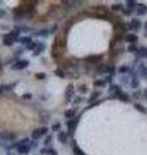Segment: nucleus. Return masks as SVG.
Returning <instances> with one entry per match:
<instances>
[{"instance_id":"obj_38","label":"nucleus","mask_w":147,"mask_h":155,"mask_svg":"<svg viewBox=\"0 0 147 155\" xmlns=\"http://www.w3.org/2000/svg\"><path fill=\"white\" fill-rule=\"evenodd\" d=\"M105 81H106V83H110V81H112V75H111V74L107 75L106 79H105Z\"/></svg>"},{"instance_id":"obj_20","label":"nucleus","mask_w":147,"mask_h":155,"mask_svg":"<svg viewBox=\"0 0 147 155\" xmlns=\"http://www.w3.org/2000/svg\"><path fill=\"white\" fill-rule=\"evenodd\" d=\"M98 97H101V92H100V91L93 92V93L90 94V97H89V100H88V102H94V101L98 98Z\"/></svg>"},{"instance_id":"obj_24","label":"nucleus","mask_w":147,"mask_h":155,"mask_svg":"<svg viewBox=\"0 0 147 155\" xmlns=\"http://www.w3.org/2000/svg\"><path fill=\"white\" fill-rule=\"evenodd\" d=\"M72 151H74V155H87V154L83 153V150H80V147H79V146H76V145H74Z\"/></svg>"},{"instance_id":"obj_17","label":"nucleus","mask_w":147,"mask_h":155,"mask_svg":"<svg viewBox=\"0 0 147 155\" xmlns=\"http://www.w3.org/2000/svg\"><path fill=\"white\" fill-rule=\"evenodd\" d=\"M44 49H45V45H44L43 43H38V45H36V48H35V51H34V56H39Z\"/></svg>"},{"instance_id":"obj_39","label":"nucleus","mask_w":147,"mask_h":155,"mask_svg":"<svg viewBox=\"0 0 147 155\" xmlns=\"http://www.w3.org/2000/svg\"><path fill=\"white\" fill-rule=\"evenodd\" d=\"M81 101H83L81 97H76V100H74V104H80Z\"/></svg>"},{"instance_id":"obj_7","label":"nucleus","mask_w":147,"mask_h":155,"mask_svg":"<svg viewBox=\"0 0 147 155\" xmlns=\"http://www.w3.org/2000/svg\"><path fill=\"white\" fill-rule=\"evenodd\" d=\"M124 40L128 41L129 44H136L137 40H138V35L136 32H129V34H125L124 35Z\"/></svg>"},{"instance_id":"obj_25","label":"nucleus","mask_w":147,"mask_h":155,"mask_svg":"<svg viewBox=\"0 0 147 155\" xmlns=\"http://www.w3.org/2000/svg\"><path fill=\"white\" fill-rule=\"evenodd\" d=\"M134 107L138 110L139 113H142V114H146V113H147V110H146L145 106H142V105H139V104H134Z\"/></svg>"},{"instance_id":"obj_28","label":"nucleus","mask_w":147,"mask_h":155,"mask_svg":"<svg viewBox=\"0 0 147 155\" xmlns=\"http://www.w3.org/2000/svg\"><path fill=\"white\" fill-rule=\"evenodd\" d=\"M138 49H139V48L138 47H137L136 44H129V47H128V52H133V53H137V52H138Z\"/></svg>"},{"instance_id":"obj_14","label":"nucleus","mask_w":147,"mask_h":155,"mask_svg":"<svg viewBox=\"0 0 147 155\" xmlns=\"http://www.w3.org/2000/svg\"><path fill=\"white\" fill-rule=\"evenodd\" d=\"M138 72L145 78V79H147V66L145 64H139L138 66Z\"/></svg>"},{"instance_id":"obj_27","label":"nucleus","mask_w":147,"mask_h":155,"mask_svg":"<svg viewBox=\"0 0 147 155\" xmlns=\"http://www.w3.org/2000/svg\"><path fill=\"white\" fill-rule=\"evenodd\" d=\"M49 34V30H47V28H43V30H40V31H38L35 35L36 36H47Z\"/></svg>"},{"instance_id":"obj_29","label":"nucleus","mask_w":147,"mask_h":155,"mask_svg":"<svg viewBox=\"0 0 147 155\" xmlns=\"http://www.w3.org/2000/svg\"><path fill=\"white\" fill-rule=\"evenodd\" d=\"M93 84H94V87H105L106 81H105V79H100V80H96Z\"/></svg>"},{"instance_id":"obj_43","label":"nucleus","mask_w":147,"mask_h":155,"mask_svg":"<svg viewBox=\"0 0 147 155\" xmlns=\"http://www.w3.org/2000/svg\"><path fill=\"white\" fill-rule=\"evenodd\" d=\"M145 97H146V100H147V89L145 91Z\"/></svg>"},{"instance_id":"obj_22","label":"nucleus","mask_w":147,"mask_h":155,"mask_svg":"<svg viewBox=\"0 0 147 155\" xmlns=\"http://www.w3.org/2000/svg\"><path fill=\"white\" fill-rule=\"evenodd\" d=\"M3 41H4V44H5V45H9V47L14 44V41L12 40L11 38L8 36V34H7V35H4V38H3Z\"/></svg>"},{"instance_id":"obj_16","label":"nucleus","mask_w":147,"mask_h":155,"mask_svg":"<svg viewBox=\"0 0 147 155\" xmlns=\"http://www.w3.org/2000/svg\"><path fill=\"white\" fill-rule=\"evenodd\" d=\"M75 115H76V109H70V110H66L65 118L70 120V119H72V118H75Z\"/></svg>"},{"instance_id":"obj_10","label":"nucleus","mask_w":147,"mask_h":155,"mask_svg":"<svg viewBox=\"0 0 147 155\" xmlns=\"http://www.w3.org/2000/svg\"><path fill=\"white\" fill-rule=\"evenodd\" d=\"M136 13H137V16H145L147 13V5H145V4H138V7L136 9Z\"/></svg>"},{"instance_id":"obj_33","label":"nucleus","mask_w":147,"mask_h":155,"mask_svg":"<svg viewBox=\"0 0 147 155\" xmlns=\"http://www.w3.org/2000/svg\"><path fill=\"white\" fill-rule=\"evenodd\" d=\"M111 9H112V11H122V5L117 3V4H114V5L111 7Z\"/></svg>"},{"instance_id":"obj_6","label":"nucleus","mask_w":147,"mask_h":155,"mask_svg":"<svg viewBox=\"0 0 147 155\" xmlns=\"http://www.w3.org/2000/svg\"><path fill=\"white\" fill-rule=\"evenodd\" d=\"M0 140H2V141H14V140H16V134L4 130V132H0Z\"/></svg>"},{"instance_id":"obj_34","label":"nucleus","mask_w":147,"mask_h":155,"mask_svg":"<svg viewBox=\"0 0 147 155\" xmlns=\"http://www.w3.org/2000/svg\"><path fill=\"white\" fill-rule=\"evenodd\" d=\"M36 45H38V43H30V44H27V49H30V51H35Z\"/></svg>"},{"instance_id":"obj_21","label":"nucleus","mask_w":147,"mask_h":155,"mask_svg":"<svg viewBox=\"0 0 147 155\" xmlns=\"http://www.w3.org/2000/svg\"><path fill=\"white\" fill-rule=\"evenodd\" d=\"M117 71H119L120 74H128V72L130 71V67L128 65H122V66H119Z\"/></svg>"},{"instance_id":"obj_23","label":"nucleus","mask_w":147,"mask_h":155,"mask_svg":"<svg viewBox=\"0 0 147 155\" xmlns=\"http://www.w3.org/2000/svg\"><path fill=\"white\" fill-rule=\"evenodd\" d=\"M21 44H30L31 43V38L30 36H22V38H19V40H18Z\"/></svg>"},{"instance_id":"obj_1","label":"nucleus","mask_w":147,"mask_h":155,"mask_svg":"<svg viewBox=\"0 0 147 155\" xmlns=\"http://www.w3.org/2000/svg\"><path fill=\"white\" fill-rule=\"evenodd\" d=\"M109 92L115 97V98L122 101V102H129V101H130V97L126 94L117 84H111L110 88H109Z\"/></svg>"},{"instance_id":"obj_40","label":"nucleus","mask_w":147,"mask_h":155,"mask_svg":"<svg viewBox=\"0 0 147 155\" xmlns=\"http://www.w3.org/2000/svg\"><path fill=\"white\" fill-rule=\"evenodd\" d=\"M5 11H4V9H0V18H3V17H5Z\"/></svg>"},{"instance_id":"obj_18","label":"nucleus","mask_w":147,"mask_h":155,"mask_svg":"<svg viewBox=\"0 0 147 155\" xmlns=\"http://www.w3.org/2000/svg\"><path fill=\"white\" fill-rule=\"evenodd\" d=\"M40 154H45V155H57V151L54 149H47V147H44L40 150Z\"/></svg>"},{"instance_id":"obj_37","label":"nucleus","mask_w":147,"mask_h":155,"mask_svg":"<svg viewBox=\"0 0 147 155\" xmlns=\"http://www.w3.org/2000/svg\"><path fill=\"white\" fill-rule=\"evenodd\" d=\"M22 98H24V100H31V98H32V94L26 93V94H23V96H22Z\"/></svg>"},{"instance_id":"obj_11","label":"nucleus","mask_w":147,"mask_h":155,"mask_svg":"<svg viewBox=\"0 0 147 155\" xmlns=\"http://www.w3.org/2000/svg\"><path fill=\"white\" fill-rule=\"evenodd\" d=\"M136 57L137 58H147V47H142L138 49V52L136 53Z\"/></svg>"},{"instance_id":"obj_35","label":"nucleus","mask_w":147,"mask_h":155,"mask_svg":"<svg viewBox=\"0 0 147 155\" xmlns=\"http://www.w3.org/2000/svg\"><path fill=\"white\" fill-rule=\"evenodd\" d=\"M52 140H53V137H52L51 134L47 136V140L44 141V143H45V146H48V145H51V143H52Z\"/></svg>"},{"instance_id":"obj_15","label":"nucleus","mask_w":147,"mask_h":155,"mask_svg":"<svg viewBox=\"0 0 147 155\" xmlns=\"http://www.w3.org/2000/svg\"><path fill=\"white\" fill-rule=\"evenodd\" d=\"M126 7H128L129 11L133 12L137 9V7H138V3L134 2V0H128V2H126Z\"/></svg>"},{"instance_id":"obj_5","label":"nucleus","mask_w":147,"mask_h":155,"mask_svg":"<svg viewBox=\"0 0 147 155\" xmlns=\"http://www.w3.org/2000/svg\"><path fill=\"white\" fill-rule=\"evenodd\" d=\"M28 65H30V61L28 60H19L12 65V69L13 70H23V69H26Z\"/></svg>"},{"instance_id":"obj_36","label":"nucleus","mask_w":147,"mask_h":155,"mask_svg":"<svg viewBox=\"0 0 147 155\" xmlns=\"http://www.w3.org/2000/svg\"><path fill=\"white\" fill-rule=\"evenodd\" d=\"M87 85H84V84H83V85H80L79 87V92H80V93H87Z\"/></svg>"},{"instance_id":"obj_2","label":"nucleus","mask_w":147,"mask_h":155,"mask_svg":"<svg viewBox=\"0 0 147 155\" xmlns=\"http://www.w3.org/2000/svg\"><path fill=\"white\" fill-rule=\"evenodd\" d=\"M141 27H142V22H141V19L137 17L132 18L130 22L126 23V28H129L132 31H138V30H141Z\"/></svg>"},{"instance_id":"obj_19","label":"nucleus","mask_w":147,"mask_h":155,"mask_svg":"<svg viewBox=\"0 0 147 155\" xmlns=\"http://www.w3.org/2000/svg\"><path fill=\"white\" fill-rule=\"evenodd\" d=\"M130 87H132V89H137L139 87V80H138V78L134 76V78H132L130 79Z\"/></svg>"},{"instance_id":"obj_26","label":"nucleus","mask_w":147,"mask_h":155,"mask_svg":"<svg viewBox=\"0 0 147 155\" xmlns=\"http://www.w3.org/2000/svg\"><path fill=\"white\" fill-rule=\"evenodd\" d=\"M22 145H30V140H28V138H23L19 142H17L14 146H22Z\"/></svg>"},{"instance_id":"obj_32","label":"nucleus","mask_w":147,"mask_h":155,"mask_svg":"<svg viewBox=\"0 0 147 155\" xmlns=\"http://www.w3.org/2000/svg\"><path fill=\"white\" fill-rule=\"evenodd\" d=\"M54 74L57 75V76H60V78H65L66 76V74L63 72L61 69H57V70H54Z\"/></svg>"},{"instance_id":"obj_8","label":"nucleus","mask_w":147,"mask_h":155,"mask_svg":"<svg viewBox=\"0 0 147 155\" xmlns=\"http://www.w3.org/2000/svg\"><path fill=\"white\" fill-rule=\"evenodd\" d=\"M74 93H75V88H74L72 84H68V87L66 88V93H65V97H66V101L70 102L74 98Z\"/></svg>"},{"instance_id":"obj_4","label":"nucleus","mask_w":147,"mask_h":155,"mask_svg":"<svg viewBox=\"0 0 147 155\" xmlns=\"http://www.w3.org/2000/svg\"><path fill=\"white\" fill-rule=\"evenodd\" d=\"M79 119H80V116H75V118H72V119H70V120H67V122H66L68 133H74V132H75L76 125H77V123H79Z\"/></svg>"},{"instance_id":"obj_31","label":"nucleus","mask_w":147,"mask_h":155,"mask_svg":"<svg viewBox=\"0 0 147 155\" xmlns=\"http://www.w3.org/2000/svg\"><path fill=\"white\" fill-rule=\"evenodd\" d=\"M61 129V123H54L52 125V130H54V132H60Z\"/></svg>"},{"instance_id":"obj_42","label":"nucleus","mask_w":147,"mask_h":155,"mask_svg":"<svg viewBox=\"0 0 147 155\" xmlns=\"http://www.w3.org/2000/svg\"><path fill=\"white\" fill-rule=\"evenodd\" d=\"M139 94H141V92H136V93L133 94V97H134V98H138Z\"/></svg>"},{"instance_id":"obj_12","label":"nucleus","mask_w":147,"mask_h":155,"mask_svg":"<svg viewBox=\"0 0 147 155\" xmlns=\"http://www.w3.org/2000/svg\"><path fill=\"white\" fill-rule=\"evenodd\" d=\"M57 137H58V141H60L61 143H66L67 142V138H68V134L66 132H63V130H60Z\"/></svg>"},{"instance_id":"obj_3","label":"nucleus","mask_w":147,"mask_h":155,"mask_svg":"<svg viewBox=\"0 0 147 155\" xmlns=\"http://www.w3.org/2000/svg\"><path fill=\"white\" fill-rule=\"evenodd\" d=\"M48 128L47 127H41V128H39V129H35L32 132V134H31V137H32V140L34 141H36V140H39L40 137H43V136H47L48 134Z\"/></svg>"},{"instance_id":"obj_30","label":"nucleus","mask_w":147,"mask_h":155,"mask_svg":"<svg viewBox=\"0 0 147 155\" xmlns=\"http://www.w3.org/2000/svg\"><path fill=\"white\" fill-rule=\"evenodd\" d=\"M35 78H36V79H39V80H43V79H45V78H47V75L44 74V72H36Z\"/></svg>"},{"instance_id":"obj_9","label":"nucleus","mask_w":147,"mask_h":155,"mask_svg":"<svg viewBox=\"0 0 147 155\" xmlns=\"http://www.w3.org/2000/svg\"><path fill=\"white\" fill-rule=\"evenodd\" d=\"M16 149H17V153L18 154H28L31 151V146L30 145H22V146H16Z\"/></svg>"},{"instance_id":"obj_13","label":"nucleus","mask_w":147,"mask_h":155,"mask_svg":"<svg viewBox=\"0 0 147 155\" xmlns=\"http://www.w3.org/2000/svg\"><path fill=\"white\" fill-rule=\"evenodd\" d=\"M87 62H90V64H97V62L102 61V56H90L85 58Z\"/></svg>"},{"instance_id":"obj_41","label":"nucleus","mask_w":147,"mask_h":155,"mask_svg":"<svg viewBox=\"0 0 147 155\" xmlns=\"http://www.w3.org/2000/svg\"><path fill=\"white\" fill-rule=\"evenodd\" d=\"M143 30H145V35L147 36V21L145 22V25H143Z\"/></svg>"}]
</instances>
